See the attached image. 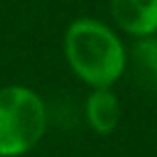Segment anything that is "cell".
I'll return each instance as SVG.
<instances>
[{
    "label": "cell",
    "mask_w": 157,
    "mask_h": 157,
    "mask_svg": "<svg viewBox=\"0 0 157 157\" xmlns=\"http://www.w3.org/2000/svg\"><path fill=\"white\" fill-rule=\"evenodd\" d=\"M65 58L72 72L90 88H111L127 69V53L106 23L90 16L72 21L65 30Z\"/></svg>",
    "instance_id": "obj_1"
},
{
    "label": "cell",
    "mask_w": 157,
    "mask_h": 157,
    "mask_svg": "<svg viewBox=\"0 0 157 157\" xmlns=\"http://www.w3.org/2000/svg\"><path fill=\"white\" fill-rule=\"evenodd\" d=\"M46 104L33 88H0V157H21L46 134Z\"/></svg>",
    "instance_id": "obj_2"
},
{
    "label": "cell",
    "mask_w": 157,
    "mask_h": 157,
    "mask_svg": "<svg viewBox=\"0 0 157 157\" xmlns=\"http://www.w3.org/2000/svg\"><path fill=\"white\" fill-rule=\"evenodd\" d=\"M111 16L123 33L136 39L157 33V0H111Z\"/></svg>",
    "instance_id": "obj_3"
},
{
    "label": "cell",
    "mask_w": 157,
    "mask_h": 157,
    "mask_svg": "<svg viewBox=\"0 0 157 157\" xmlns=\"http://www.w3.org/2000/svg\"><path fill=\"white\" fill-rule=\"evenodd\" d=\"M86 120L88 127L95 134H106L116 132L120 123V102L111 88H93L90 95L86 97Z\"/></svg>",
    "instance_id": "obj_4"
},
{
    "label": "cell",
    "mask_w": 157,
    "mask_h": 157,
    "mask_svg": "<svg viewBox=\"0 0 157 157\" xmlns=\"http://www.w3.org/2000/svg\"><path fill=\"white\" fill-rule=\"evenodd\" d=\"M134 76L136 81H141L146 88L157 86V37H141L134 46Z\"/></svg>",
    "instance_id": "obj_5"
}]
</instances>
